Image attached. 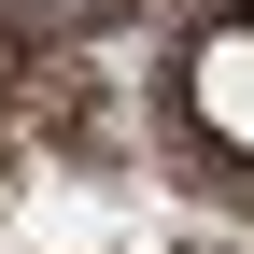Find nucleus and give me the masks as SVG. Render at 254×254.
<instances>
[{
	"mask_svg": "<svg viewBox=\"0 0 254 254\" xmlns=\"http://www.w3.org/2000/svg\"><path fill=\"white\" fill-rule=\"evenodd\" d=\"M198 113L226 127V141H254V28H226V43H198Z\"/></svg>",
	"mask_w": 254,
	"mask_h": 254,
	"instance_id": "f257e3e1",
	"label": "nucleus"
}]
</instances>
